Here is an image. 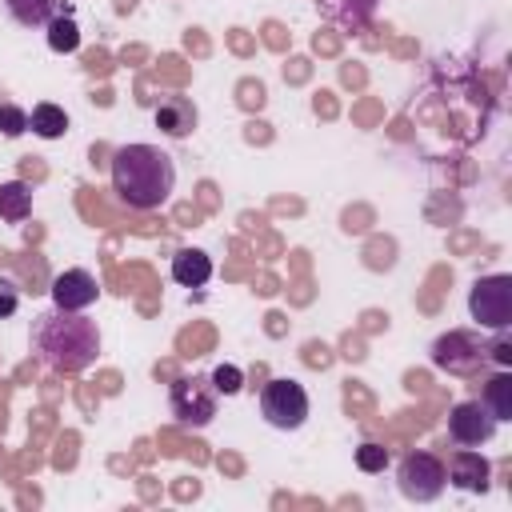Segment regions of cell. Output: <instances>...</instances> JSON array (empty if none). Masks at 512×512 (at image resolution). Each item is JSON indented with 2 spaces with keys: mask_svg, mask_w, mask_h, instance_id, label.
Masks as SVG:
<instances>
[{
  "mask_svg": "<svg viewBox=\"0 0 512 512\" xmlns=\"http://www.w3.org/2000/svg\"><path fill=\"white\" fill-rule=\"evenodd\" d=\"M44 28H48V48H52V52H76V48H80V24H76L72 8L56 12Z\"/></svg>",
  "mask_w": 512,
  "mask_h": 512,
  "instance_id": "obj_16",
  "label": "cell"
},
{
  "mask_svg": "<svg viewBox=\"0 0 512 512\" xmlns=\"http://www.w3.org/2000/svg\"><path fill=\"white\" fill-rule=\"evenodd\" d=\"M484 404L496 420H512V376H508V368L484 384Z\"/></svg>",
  "mask_w": 512,
  "mask_h": 512,
  "instance_id": "obj_17",
  "label": "cell"
},
{
  "mask_svg": "<svg viewBox=\"0 0 512 512\" xmlns=\"http://www.w3.org/2000/svg\"><path fill=\"white\" fill-rule=\"evenodd\" d=\"M444 476H448V484L460 488V492H484V488H488V476H492V464H488L480 452L460 448V452L448 460Z\"/></svg>",
  "mask_w": 512,
  "mask_h": 512,
  "instance_id": "obj_10",
  "label": "cell"
},
{
  "mask_svg": "<svg viewBox=\"0 0 512 512\" xmlns=\"http://www.w3.org/2000/svg\"><path fill=\"white\" fill-rule=\"evenodd\" d=\"M28 212H32V188L24 180L0 184V220L20 224V220H28Z\"/></svg>",
  "mask_w": 512,
  "mask_h": 512,
  "instance_id": "obj_13",
  "label": "cell"
},
{
  "mask_svg": "<svg viewBox=\"0 0 512 512\" xmlns=\"http://www.w3.org/2000/svg\"><path fill=\"white\" fill-rule=\"evenodd\" d=\"M28 128L40 136V140H60L64 132H68V116H64V108L60 104H36L32 112H28Z\"/></svg>",
  "mask_w": 512,
  "mask_h": 512,
  "instance_id": "obj_15",
  "label": "cell"
},
{
  "mask_svg": "<svg viewBox=\"0 0 512 512\" xmlns=\"http://www.w3.org/2000/svg\"><path fill=\"white\" fill-rule=\"evenodd\" d=\"M468 312L480 328L500 332L512 324V276L496 272V276H480L468 292Z\"/></svg>",
  "mask_w": 512,
  "mask_h": 512,
  "instance_id": "obj_3",
  "label": "cell"
},
{
  "mask_svg": "<svg viewBox=\"0 0 512 512\" xmlns=\"http://www.w3.org/2000/svg\"><path fill=\"white\" fill-rule=\"evenodd\" d=\"M484 356H488L492 364H500V368H512V340H508V328H500L496 340L484 344Z\"/></svg>",
  "mask_w": 512,
  "mask_h": 512,
  "instance_id": "obj_21",
  "label": "cell"
},
{
  "mask_svg": "<svg viewBox=\"0 0 512 512\" xmlns=\"http://www.w3.org/2000/svg\"><path fill=\"white\" fill-rule=\"evenodd\" d=\"M20 132H28V112L24 108H16V104H0V136H20Z\"/></svg>",
  "mask_w": 512,
  "mask_h": 512,
  "instance_id": "obj_20",
  "label": "cell"
},
{
  "mask_svg": "<svg viewBox=\"0 0 512 512\" xmlns=\"http://www.w3.org/2000/svg\"><path fill=\"white\" fill-rule=\"evenodd\" d=\"M172 280L184 284V288H200L212 280V256L200 252V248H180L172 256Z\"/></svg>",
  "mask_w": 512,
  "mask_h": 512,
  "instance_id": "obj_12",
  "label": "cell"
},
{
  "mask_svg": "<svg viewBox=\"0 0 512 512\" xmlns=\"http://www.w3.org/2000/svg\"><path fill=\"white\" fill-rule=\"evenodd\" d=\"M4 4H8L12 20H16V24H24V28H44L56 12H64V4H60V0H4Z\"/></svg>",
  "mask_w": 512,
  "mask_h": 512,
  "instance_id": "obj_14",
  "label": "cell"
},
{
  "mask_svg": "<svg viewBox=\"0 0 512 512\" xmlns=\"http://www.w3.org/2000/svg\"><path fill=\"white\" fill-rule=\"evenodd\" d=\"M20 308V288L12 276H0V320H8Z\"/></svg>",
  "mask_w": 512,
  "mask_h": 512,
  "instance_id": "obj_22",
  "label": "cell"
},
{
  "mask_svg": "<svg viewBox=\"0 0 512 512\" xmlns=\"http://www.w3.org/2000/svg\"><path fill=\"white\" fill-rule=\"evenodd\" d=\"M260 412L280 432L300 428L308 420V392H304V384H296V380H268L260 388Z\"/></svg>",
  "mask_w": 512,
  "mask_h": 512,
  "instance_id": "obj_5",
  "label": "cell"
},
{
  "mask_svg": "<svg viewBox=\"0 0 512 512\" xmlns=\"http://www.w3.org/2000/svg\"><path fill=\"white\" fill-rule=\"evenodd\" d=\"M152 120H156V128H160L164 136L184 140V136L196 128V104H192L188 96H164V100L156 104Z\"/></svg>",
  "mask_w": 512,
  "mask_h": 512,
  "instance_id": "obj_11",
  "label": "cell"
},
{
  "mask_svg": "<svg viewBox=\"0 0 512 512\" xmlns=\"http://www.w3.org/2000/svg\"><path fill=\"white\" fill-rule=\"evenodd\" d=\"M484 360H488V356H484V344H480L472 332H464V328H452V332L436 336V344H432V364H436L440 372H452V376H468V372H476Z\"/></svg>",
  "mask_w": 512,
  "mask_h": 512,
  "instance_id": "obj_7",
  "label": "cell"
},
{
  "mask_svg": "<svg viewBox=\"0 0 512 512\" xmlns=\"http://www.w3.org/2000/svg\"><path fill=\"white\" fill-rule=\"evenodd\" d=\"M216 388H212V380H204V376H180V380H172V388H168V404H172V416L184 424V428H204V424H212V416H216Z\"/></svg>",
  "mask_w": 512,
  "mask_h": 512,
  "instance_id": "obj_4",
  "label": "cell"
},
{
  "mask_svg": "<svg viewBox=\"0 0 512 512\" xmlns=\"http://www.w3.org/2000/svg\"><path fill=\"white\" fill-rule=\"evenodd\" d=\"M396 484H400V492H404L408 500L428 504V500H436V496L444 492V484H448L444 460L432 456V452H408V456L400 460V468H396Z\"/></svg>",
  "mask_w": 512,
  "mask_h": 512,
  "instance_id": "obj_6",
  "label": "cell"
},
{
  "mask_svg": "<svg viewBox=\"0 0 512 512\" xmlns=\"http://www.w3.org/2000/svg\"><path fill=\"white\" fill-rule=\"evenodd\" d=\"M172 188H176V164L156 144H124L112 152V192L128 208L152 212L168 204Z\"/></svg>",
  "mask_w": 512,
  "mask_h": 512,
  "instance_id": "obj_1",
  "label": "cell"
},
{
  "mask_svg": "<svg viewBox=\"0 0 512 512\" xmlns=\"http://www.w3.org/2000/svg\"><path fill=\"white\" fill-rule=\"evenodd\" d=\"M32 348L52 372H84L100 356V328L84 312H40L32 324Z\"/></svg>",
  "mask_w": 512,
  "mask_h": 512,
  "instance_id": "obj_2",
  "label": "cell"
},
{
  "mask_svg": "<svg viewBox=\"0 0 512 512\" xmlns=\"http://www.w3.org/2000/svg\"><path fill=\"white\" fill-rule=\"evenodd\" d=\"M496 416L488 412L484 400H460L452 412H448V436L460 444V448H480L496 436Z\"/></svg>",
  "mask_w": 512,
  "mask_h": 512,
  "instance_id": "obj_8",
  "label": "cell"
},
{
  "mask_svg": "<svg viewBox=\"0 0 512 512\" xmlns=\"http://www.w3.org/2000/svg\"><path fill=\"white\" fill-rule=\"evenodd\" d=\"M208 380H212V388L224 392V396H236V392L244 388V372H240L236 364H216Z\"/></svg>",
  "mask_w": 512,
  "mask_h": 512,
  "instance_id": "obj_18",
  "label": "cell"
},
{
  "mask_svg": "<svg viewBox=\"0 0 512 512\" xmlns=\"http://www.w3.org/2000/svg\"><path fill=\"white\" fill-rule=\"evenodd\" d=\"M356 468H360V472H384V468H388V448H384V444H372V440L360 444V448H356Z\"/></svg>",
  "mask_w": 512,
  "mask_h": 512,
  "instance_id": "obj_19",
  "label": "cell"
},
{
  "mask_svg": "<svg viewBox=\"0 0 512 512\" xmlns=\"http://www.w3.org/2000/svg\"><path fill=\"white\" fill-rule=\"evenodd\" d=\"M96 296H100V288H96V276L88 268H64L52 280V304L64 312H84L96 304Z\"/></svg>",
  "mask_w": 512,
  "mask_h": 512,
  "instance_id": "obj_9",
  "label": "cell"
}]
</instances>
